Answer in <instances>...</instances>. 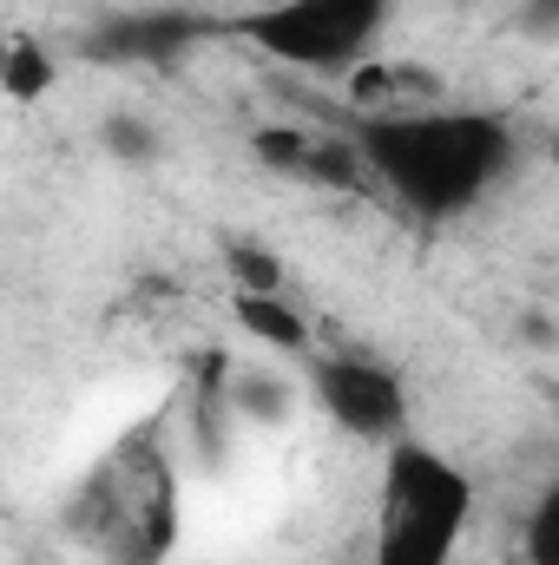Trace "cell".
<instances>
[{"instance_id": "1", "label": "cell", "mask_w": 559, "mask_h": 565, "mask_svg": "<svg viewBox=\"0 0 559 565\" xmlns=\"http://www.w3.org/2000/svg\"><path fill=\"white\" fill-rule=\"evenodd\" d=\"M356 151L376 191H389L421 224H461L474 217L520 164V139L500 113L421 99L356 119Z\"/></svg>"}, {"instance_id": "2", "label": "cell", "mask_w": 559, "mask_h": 565, "mask_svg": "<svg viewBox=\"0 0 559 565\" xmlns=\"http://www.w3.org/2000/svg\"><path fill=\"white\" fill-rule=\"evenodd\" d=\"M66 540L93 565H171L184 540L178 460L158 427L126 434L66 500Z\"/></svg>"}, {"instance_id": "3", "label": "cell", "mask_w": 559, "mask_h": 565, "mask_svg": "<svg viewBox=\"0 0 559 565\" xmlns=\"http://www.w3.org/2000/svg\"><path fill=\"white\" fill-rule=\"evenodd\" d=\"M481 520V480L434 440L402 434L376 454L369 565H454Z\"/></svg>"}, {"instance_id": "4", "label": "cell", "mask_w": 559, "mask_h": 565, "mask_svg": "<svg viewBox=\"0 0 559 565\" xmlns=\"http://www.w3.org/2000/svg\"><path fill=\"white\" fill-rule=\"evenodd\" d=\"M395 20V0H257L231 20V33L271 66L309 79H356Z\"/></svg>"}, {"instance_id": "5", "label": "cell", "mask_w": 559, "mask_h": 565, "mask_svg": "<svg viewBox=\"0 0 559 565\" xmlns=\"http://www.w3.org/2000/svg\"><path fill=\"white\" fill-rule=\"evenodd\" d=\"M309 402L323 408V422L336 427L342 440H362V447H395L402 434H415L409 427V382L389 369V362H376V355H362V349H329V355H316L309 362Z\"/></svg>"}, {"instance_id": "6", "label": "cell", "mask_w": 559, "mask_h": 565, "mask_svg": "<svg viewBox=\"0 0 559 565\" xmlns=\"http://www.w3.org/2000/svg\"><path fill=\"white\" fill-rule=\"evenodd\" d=\"M53 86H60L53 46L33 26H7V40H0V93H7V106L33 113L40 99H53Z\"/></svg>"}, {"instance_id": "7", "label": "cell", "mask_w": 559, "mask_h": 565, "mask_svg": "<svg viewBox=\"0 0 559 565\" xmlns=\"http://www.w3.org/2000/svg\"><path fill=\"white\" fill-rule=\"evenodd\" d=\"M231 316L251 342L277 349V355H309V322L289 296H251V289H231Z\"/></svg>"}, {"instance_id": "8", "label": "cell", "mask_w": 559, "mask_h": 565, "mask_svg": "<svg viewBox=\"0 0 559 565\" xmlns=\"http://www.w3.org/2000/svg\"><path fill=\"white\" fill-rule=\"evenodd\" d=\"M296 402H303V388H289V375H277V369H238L224 388V408L251 427H283L296 415Z\"/></svg>"}, {"instance_id": "9", "label": "cell", "mask_w": 559, "mask_h": 565, "mask_svg": "<svg viewBox=\"0 0 559 565\" xmlns=\"http://www.w3.org/2000/svg\"><path fill=\"white\" fill-rule=\"evenodd\" d=\"M520 559L527 565H559V460L540 473L527 513H520Z\"/></svg>"}, {"instance_id": "10", "label": "cell", "mask_w": 559, "mask_h": 565, "mask_svg": "<svg viewBox=\"0 0 559 565\" xmlns=\"http://www.w3.org/2000/svg\"><path fill=\"white\" fill-rule=\"evenodd\" d=\"M224 277H231V289H251V296H283L289 270L257 237H224Z\"/></svg>"}, {"instance_id": "11", "label": "cell", "mask_w": 559, "mask_h": 565, "mask_svg": "<svg viewBox=\"0 0 559 565\" xmlns=\"http://www.w3.org/2000/svg\"><path fill=\"white\" fill-rule=\"evenodd\" d=\"M106 151L113 158H158V132L145 126V119H106Z\"/></svg>"}, {"instance_id": "12", "label": "cell", "mask_w": 559, "mask_h": 565, "mask_svg": "<svg viewBox=\"0 0 559 565\" xmlns=\"http://www.w3.org/2000/svg\"><path fill=\"white\" fill-rule=\"evenodd\" d=\"M520 20H527L534 33H547V40H553V33H559V0H520Z\"/></svg>"}]
</instances>
